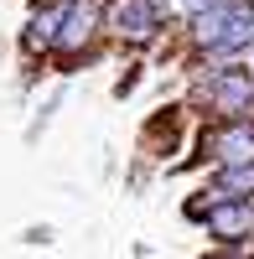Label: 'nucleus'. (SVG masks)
Wrapping results in <instances>:
<instances>
[{
  "label": "nucleus",
  "mask_w": 254,
  "mask_h": 259,
  "mask_svg": "<svg viewBox=\"0 0 254 259\" xmlns=\"http://www.w3.org/2000/svg\"><path fill=\"white\" fill-rule=\"evenodd\" d=\"M197 41L213 52H244L254 41V6L249 0H213L197 11Z\"/></svg>",
  "instance_id": "obj_1"
},
{
  "label": "nucleus",
  "mask_w": 254,
  "mask_h": 259,
  "mask_svg": "<svg viewBox=\"0 0 254 259\" xmlns=\"http://www.w3.org/2000/svg\"><path fill=\"white\" fill-rule=\"evenodd\" d=\"M207 228H213V239L239 244V239L254 233V207L249 202H213L207 207Z\"/></svg>",
  "instance_id": "obj_2"
},
{
  "label": "nucleus",
  "mask_w": 254,
  "mask_h": 259,
  "mask_svg": "<svg viewBox=\"0 0 254 259\" xmlns=\"http://www.w3.org/2000/svg\"><path fill=\"white\" fill-rule=\"evenodd\" d=\"M207 94H213V104H218V109H228V114H244L249 104H254L249 73H239V68H223L213 83H207Z\"/></svg>",
  "instance_id": "obj_3"
},
{
  "label": "nucleus",
  "mask_w": 254,
  "mask_h": 259,
  "mask_svg": "<svg viewBox=\"0 0 254 259\" xmlns=\"http://www.w3.org/2000/svg\"><path fill=\"white\" fill-rule=\"evenodd\" d=\"M94 21H99V0H73V6L62 11V21H57V47L73 52L78 41H89Z\"/></svg>",
  "instance_id": "obj_4"
},
{
  "label": "nucleus",
  "mask_w": 254,
  "mask_h": 259,
  "mask_svg": "<svg viewBox=\"0 0 254 259\" xmlns=\"http://www.w3.org/2000/svg\"><path fill=\"white\" fill-rule=\"evenodd\" d=\"M114 21H119V31H124V36L145 41V36L156 31V6H151V0H119Z\"/></svg>",
  "instance_id": "obj_5"
},
{
  "label": "nucleus",
  "mask_w": 254,
  "mask_h": 259,
  "mask_svg": "<svg viewBox=\"0 0 254 259\" xmlns=\"http://www.w3.org/2000/svg\"><path fill=\"white\" fill-rule=\"evenodd\" d=\"M213 156H218V161H228V166H244V161H254V124H234V130H223Z\"/></svg>",
  "instance_id": "obj_6"
},
{
  "label": "nucleus",
  "mask_w": 254,
  "mask_h": 259,
  "mask_svg": "<svg viewBox=\"0 0 254 259\" xmlns=\"http://www.w3.org/2000/svg\"><path fill=\"white\" fill-rule=\"evenodd\" d=\"M218 187H228V192H254V161H244V166H228L223 177H218Z\"/></svg>",
  "instance_id": "obj_7"
},
{
  "label": "nucleus",
  "mask_w": 254,
  "mask_h": 259,
  "mask_svg": "<svg viewBox=\"0 0 254 259\" xmlns=\"http://www.w3.org/2000/svg\"><path fill=\"white\" fill-rule=\"evenodd\" d=\"M166 6H172V11H182V16H197V11H207V6H213V0H166Z\"/></svg>",
  "instance_id": "obj_8"
},
{
  "label": "nucleus",
  "mask_w": 254,
  "mask_h": 259,
  "mask_svg": "<svg viewBox=\"0 0 254 259\" xmlns=\"http://www.w3.org/2000/svg\"><path fill=\"white\" fill-rule=\"evenodd\" d=\"M218 259H244V254H218Z\"/></svg>",
  "instance_id": "obj_9"
}]
</instances>
